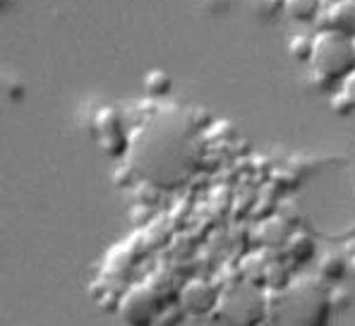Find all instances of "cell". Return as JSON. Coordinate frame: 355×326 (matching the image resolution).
Instances as JSON below:
<instances>
[{"mask_svg": "<svg viewBox=\"0 0 355 326\" xmlns=\"http://www.w3.org/2000/svg\"><path fill=\"white\" fill-rule=\"evenodd\" d=\"M284 10L295 22H312L322 10V0H284Z\"/></svg>", "mask_w": 355, "mask_h": 326, "instance_id": "obj_5", "label": "cell"}, {"mask_svg": "<svg viewBox=\"0 0 355 326\" xmlns=\"http://www.w3.org/2000/svg\"><path fill=\"white\" fill-rule=\"evenodd\" d=\"M310 67L315 75L327 77L331 82H341L348 72L355 70L353 36L322 29L315 36V44H312Z\"/></svg>", "mask_w": 355, "mask_h": 326, "instance_id": "obj_1", "label": "cell"}, {"mask_svg": "<svg viewBox=\"0 0 355 326\" xmlns=\"http://www.w3.org/2000/svg\"><path fill=\"white\" fill-rule=\"evenodd\" d=\"M315 252H317V245H315V240H312L310 235L295 233L293 238L288 240V255L293 257L297 264H302V261H310L312 257H315Z\"/></svg>", "mask_w": 355, "mask_h": 326, "instance_id": "obj_6", "label": "cell"}, {"mask_svg": "<svg viewBox=\"0 0 355 326\" xmlns=\"http://www.w3.org/2000/svg\"><path fill=\"white\" fill-rule=\"evenodd\" d=\"M324 29L355 36V0H336L324 12Z\"/></svg>", "mask_w": 355, "mask_h": 326, "instance_id": "obj_4", "label": "cell"}, {"mask_svg": "<svg viewBox=\"0 0 355 326\" xmlns=\"http://www.w3.org/2000/svg\"><path fill=\"white\" fill-rule=\"evenodd\" d=\"M353 49H355V36H353Z\"/></svg>", "mask_w": 355, "mask_h": 326, "instance_id": "obj_13", "label": "cell"}, {"mask_svg": "<svg viewBox=\"0 0 355 326\" xmlns=\"http://www.w3.org/2000/svg\"><path fill=\"white\" fill-rule=\"evenodd\" d=\"M343 269V261L338 259L336 255H329L324 257V264H322V273H327V278H334V276H338Z\"/></svg>", "mask_w": 355, "mask_h": 326, "instance_id": "obj_10", "label": "cell"}, {"mask_svg": "<svg viewBox=\"0 0 355 326\" xmlns=\"http://www.w3.org/2000/svg\"><path fill=\"white\" fill-rule=\"evenodd\" d=\"M180 304L192 314H207L218 304V293L207 281H190L180 291Z\"/></svg>", "mask_w": 355, "mask_h": 326, "instance_id": "obj_3", "label": "cell"}, {"mask_svg": "<svg viewBox=\"0 0 355 326\" xmlns=\"http://www.w3.org/2000/svg\"><path fill=\"white\" fill-rule=\"evenodd\" d=\"M312 44H315V36L310 39V36L300 34V36H293V39H291L288 51H291V55H293L295 60H307V62H310Z\"/></svg>", "mask_w": 355, "mask_h": 326, "instance_id": "obj_8", "label": "cell"}, {"mask_svg": "<svg viewBox=\"0 0 355 326\" xmlns=\"http://www.w3.org/2000/svg\"><path fill=\"white\" fill-rule=\"evenodd\" d=\"M331 108L336 110L338 115H351V113H355V108L351 106V101H348V98L343 96L341 92L334 94V98H331Z\"/></svg>", "mask_w": 355, "mask_h": 326, "instance_id": "obj_11", "label": "cell"}, {"mask_svg": "<svg viewBox=\"0 0 355 326\" xmlns=\"http://www.w3.org/2000/svg\"><path fill=\"white\" fill-rule=\"evenodd\" d=\"M120 317L128 324L135 326H147L159 317V298L147 286L130 288L120 300Z\"/></svg>", "mask_w": 355, "mask_h": 326, "instance_id": "obj_2", "label": "cell"}, {"mask_svg": "<svg viewBox=\"0 0 355 326\" xmlns=\"http://www.w3.org/2000/svg\"><path fill=\"white\" fill-rule=\"evenodd\" d=\"M144 89H147L149 96L154 98H161L166 94H171L173 89V80L166 70H151L147 77H144Z\"/></svg>", "mask_w": 355, "mask_h": 326, "instance_id": "obj_7", "label": "cell"}, {"mask_svg": "<svg viewBox=\"0 0 355 326\" xmlns=\"http://www.w3.org/2000/svg\"><path fill=\"white\" fill-rule=\"evenodd\" d=\"M353 269H355V252H353Z\"/></svg>", "mask_w": 355, "mask_h": 326, "instance_id": "obj_12", "label": "cell"}, {"mask_svg": "<svg viewBox=\"0 0 355 326\" xmlns=\"http://www.w3.org/2000/svg\"><path fill=\"white\" fill-rule=\"evenodd\" d=\"M338 92H341L343 96L351 101V106L355 108V70H351L341 82H338Z\"/></svg>", "mask_w": 355, "mask_h": 326, "instance_id": "obj_9", "label": "cell"}]
</instances>
